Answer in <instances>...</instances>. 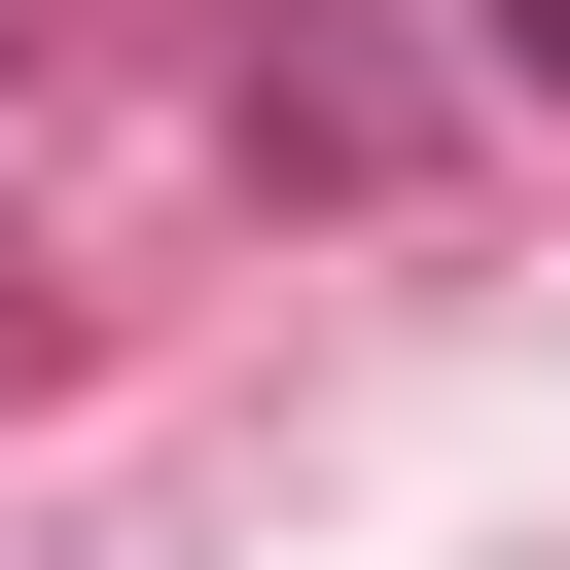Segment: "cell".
<instances>
[{
	"label": "cell",
	"instance_id": "1",
	"mask_svg": "<svg viewBox=\"0 0 570 570\" xmlns=\"http://www.w3.org/2000/svg\"><path fill=\"white\" fill-rule=\"evenodd\" d=\"M499 36H534V71H570V0H499Z\"/></svg>",
	"mask_w": 570,
	"mask_h": 570
}]
</instances>
